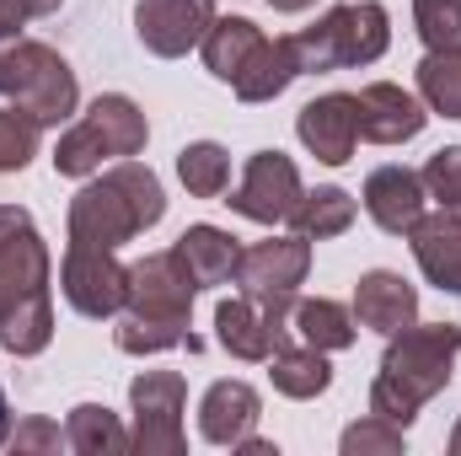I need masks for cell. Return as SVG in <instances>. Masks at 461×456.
<instances>
[{"instance_id":"1","label":"cell","mask_w":461,"mask_h":456,"mask_svg":"<svg viewBox=\"0 0 461 456\" xmlns=\"http://www.w3.org/2000/svg\"><path fill=\"white\" fill-rule=\"evenodd\" d=\"M54 339L49 306V247L27 210L0 205V349L38 354Z\"/></svg>"},{"instance_id":"2","label":"cell","mask_w":461,"mask_h":456,"mask_svg":"<svg viewBox=\"0 0 461 456\" xmlns=\"http://www.w3.org/2000/svg\"><path fill=\"white\" fill-rule=\"evenodd\" d=\"M194 274L177 258V247L150 252L140 263H129V301H123V323H118V349L123 354H161L172 343H188V312H194Z\"/></svg>"},{"instance_id":"3","label":"cell","mask_w":461,"mask_h":456,"mask_svg":"<svg viewBox=\"0 0 461 456\" xmlns=\"http://www.w3.org/2000/svg\"><path fill=\"white\" fill-rule=\"evenodd\" d=\"M456 354H461L456 323H424V328L392 333L386 354H381V376L370 387V414H381V419L408 430L413 414L451 381Z\"/></svg>"},{"instance_id":"4","label":"cell","mask_w":461,"mask_h":456,"mask_svg":"<svg viewBox=\"0 0 461 456\" xmlns=\"http://www.w3.org/2000/svg\"><path fill=\"white\" fill-rule=\"evenodd\" d=\"M167 215L161 183L150 167L140 161H118L113 172L92 178L76 199H70V242L86 247H123L140 231H150Z\"/></svg>"},{"instance_id":"5","label":"cell","mask_w":461,"mask_h":456,"mask_svg":"<svg viewBox=\"0 0 461 456\" xmlns=\"http://www.w3.org/2000/svg\"><path fill=\"white\" fill-rule=\"evenodd\" d=\"M145 114L129 103V97H118V92H108V97H97L86 114H81V123L54 145V172L59 178H92L103 161H118V156H140L145 150Z\"/></svg>"},{"instance_id":"6","label":"cell","mask_w":461,"mask_h":456,"mask_svg":"<svg viewBox=\"0 0 461 456\" xmlns=\"http://www.w3.org/2000/svg\"><path fill=\"white\" fill-rule=\"evenodd\" d=\"M0 97H11L38 123H65L76 114V76L49 43L5 38L0 43Z\"/></svg>"},{"instance_id":"7","label":"cell","mask_w":461,"mask_h":456,"mask_svg":"<svg viewBox=\"0 0 461 456\" xmlns=\"http://www.w3.org/2000/svg\"><path fill=\"white\" fill-rule=\"evenodd\" d=\"M386 5L359 0V5H333L317 27L295 32V54H301V76L306 70H354L386 54Z\"/></svg>"},{"instance_id":"8","label":"cell","mask_w":461,"mask_h":456,"mask_svg":"<svg viewBox=\"0 0 461 456\" xmlns=\"http://www.w3.org/2000/svg\"><path fill=\"white\" fill-rule=\"evenodd\" d=\"M183 376L177 370H145L129 387L134 403V451L145 456H183Z\"/></svg>"},{"instance_id":"9","label":"cell","mask_w":461,"mask_h":456,"mask_svg":"<svg viewBox=\"0 0 461 456\" xmlns=\"http://www.w3.org/2000/svg\"><path fill=\"white\" fill-rule=\"evenodd\" d=\"M295 317V290H279V296H236L215 306V328L236 360H268L279 343H285V323Z\"/></svg>"},{"instance_id":"10","label":"cell","mask_w":461,"mask_h":456,"mask_svg":"<svg viewBox=\"0 0 461 456\" xmlns=\"http://www.w3.org/2000/svg\"><path fill=\"white\" fill-rule=\"evenodd\" d=\"M59 290L81 317H118L129 301V269L113 258V247L70 242L65 269H59Z\"/></svg>"},{"instance_id":"11","label":"cell","mask_w":461,"mask_h":456,"mask_svg":"<svg viewBox=\"0 0 461 456\" xmlns=\"http://www.w3.org/2000/svg\"><path fill=\"white\" fill-rule=\"evenodd\" d=\"M301 194H306V188H301L295 161L279 156V150H258V156L247 161V172H241V188L230 194L226 205L236 215L258 221V226H274V221H290V215H295Z\"/></svg>"},{"instance_id":"12","label":"cell","mask_w":461,"mask_h":456,"mask_svg":"<svg viewBox=\"0 0 461 456\" xmlns=\"http://www.w3.org/2000/svg\"><path fill=\"white\" fill-rule=\"evenodd\" d=\"M210 27H215V0H140V11H134L140 43L161 59L199 49Z\"/></svg>"},{"instance_id":"13","label":"cell","mask_w":461,"mask_h":456,"mask_svg":"<svg viewBox=\"0 0 461 456\" xmlns=\"http://www.w3.org/2000/svg\"><path fill=\"white\" fill-rule=\"evenodd\" d=\"M312 269V242L306 236H268L258 247H247L230 269V279L247 290V296H279V290H295Z\"/></svg>"},{"instance_id":"14","label":"cell","mask_w":461,"mask_h":456,"mask_svg":"<svg viewBox=\"0 0 461 456\" xmlns=\"http://www.w3.org/2000/svg\"><path fill=\"white\" fill-rule=\"evenodd\" d=\"M295 134H301V145L317 161L344 167L354 156V145H359V108H354V97L348 92H328V97L306 103L301 118H295Z\"/></svg>"},{"instance_id":"15","label":"cell","mask_w":461,"mask_h":456,"mask_svg":"<svg viewBox=\"0 0 461 456\" xmlns=\"http://www.w3.org/2000/svg\"><path fill=\"white\" fill-rule=\"evenodd\" d=\"M354 108H359V140H370V145H402V140L424 134V123H429L424 103L408 97V92L392 87V81L365 87V92L354 97Z\"/></svg>"},{"instance_id":"16","label":"cell","mask_w":461,"mask_h":456,"mask_svg":"<svg viewBox=\"0 0 461 456\" xmlns=\"http://www.w3.org/2000/svg\"><path fill=\"white\" fill-rule=\"evenodd\" d=\"M413 317H419V290L402 279V274H386V269H375V274H365L359 285H354V323L359 328H375V333H402V328H413Z\"/></svg>"},{"instance_id":"17","label":"cell","mask_w":461,"mask_h":456,"mask_svg":"<svg viewBox=\"0 0 461 456\" xmlns=\"http://www.w3.org/2000/svg\"><path fill=\"white\" fill-rule=\"evenodd\" d=\"M424 199H429L424 194V178L408 172V167H375L365 178V210H370L375 226L392 231V236H402V231L424 215Z\"/></svg>"},{"instance_id":"18","label":"cell","mask_w":461,"mask_h":456,"mask_svg":"<svg viewBox=\"0 0 461 456\" xmlns=\"http://www.w3.org/2000/svg\"><path fill=\"white\" fill-rule=\"evenodd\" d=\"M258 414H263V403H258V392L247 381H215L204 392V403H199V430H204L210 446H230L236 451L258 430Z\"/></svg>"},{"instance_id":"19","label":"cell","mask_w":461,"mask_h":456,"mask_svg":"<svg viewBox=\"0 0 461 456\" xmlns=\"http://www.w3.org/2000/svg\"><path fill=\"white\" fill-rule=\"evenodd\" d=\"M408 236H413V258H419L424 279L440 285V290H451V296H461V215H451V210L419 215L408 226Z\"/></svg>"},{"instance_id":"20","label":"cell","mask_w":461,"mask_h":456,"mask_svg":"<svg viewBox=\"0 0 461 456\" xmlns=\"http://www.w3.org/2000/svg\"><path fill=\"white\" fill-rule=\"evenodd\" d=\"M301 76V54H295V38H263V49L247 59V70L230 81L241 103H268L279 97L290 81Z\"/></svg>"},{"instance_id":"21","label":"cell","mask_w":461,"mask_h":456,"mask_svg":"<svg viewBox=\"0 0 461 456\" xmlns=\"http://www.w3.org/2000/svg\"><path fill=\"white\" fill-rule=\"evenodd\" d=\"M177 258L188 263V274H194V285L204 290V285H221L230 279V269H236V258H241V247H236V236L221 226H188L177 236Z\"/></svg>"},{"instance_id":"22","label":"cell","mask_w":461,"mask_h":456,"mask_svg":"<svg viewBox=\"0 0 461 456\" xmlns=\"http://www.w3.org/2000/svg\"><path fill=\"white\" fill-rule=\"evenodd\" d=\"M204 65H210V76H221V81H236L241 70H247V59L263 49V32L247 22V16H215V27L204 32Z\"/></svg>"},{"instance_id":"23","label":"cell","mask_w":461,"mask_h":456,"mask_svg":"<svg viewBox=\"0 0 461 456\" xmlns=\"http://www.w3.org/2000/svg\"><path fill=\"white\" fill-rule=\"evenodd\" d=\"M268 376H274V387L285 392V397H317V392H328V381H333V365L322 360V349H312V343H279L274 354H268Z\"/></svg>"},{"instance_id":"24","label":"cell","mask_w":461,"mask_h":456,"mask_svg":"<svg viewBox=\"0 0 461 456\" xmlns=\"http://www.w3.org/2000/svg\"><path fill=\"white\" fill-rule=\"evenodd\" d=\"M290 226H295V236H306V242L344 236V231L354 226V199H348L344 188H317V194H301V205H295Z\"/></svg>"},{"instance_id":"25","label":"cell","mask_w":461,"mask_h":456,"mask_svg":"<svg viewBox=\"0 0 461 456\" xmlns=\"http://www.w3.org/2000/svg\"><path fill=\"white\" fill-rule=\"evenodd\" d=\"M354 312L348 306H339V301H301L295 306V333H301V343H312V349H348L354 343Z\"/></svg>"},{"instance_id":"26","label":"cell","mask_w":461,"mask_h":456,"mask_svg":"<svg viewBox=\"0 0 461 456\" xmlns=\"http://www.w3.org/2000/svg\"><path fill=\"white\" fill-rule=\"evenodd\" d=\"M177 178L194 199H221L230 188V156L215 140H199V145H183L177 156Z\"/></svg>"},{"instance_id":"27","label":"cell","mask_w":461,"mask_h":456,"mask_svg":"<svg viewBox=\"0 0 461 456\" xmlns=\"http://www.w3.org/2000/svg\"><path fill=\"white\" fill-rule=\"evenodd\" d=\"M419 92L435 114L461 118V49H429L419 59Z\"/></svg>"},{"instance_id":"28","label":"cell","mask_w":461,"mask_h":456,"mask_svg":"<svg viewBox=\"0 0 461 456\" xmlns=\"http://www.w3.org/2000/svg\"><path fill=\"white\" fill-rule=\"evenodd\" d=\"M65 446L81 451V456H97V451H129L134 441L123 435L118 414L97 408V403H81V408L70 414V424H65Z\"/></svg>"},{"instance_id":"29","label":"cell","mask_w":461,"mask_h":456,"mask_svg":"<svg viewBox=\"0 0 461 456\" xmlns=\"http://www.w3.org/2000/svg\"><path fill=\"white\" fill-rule=\"evenodd\" d=\"M38 134L43 123L22 108H0V172H22L38 156Z\"/></svg>"},{"instance_id":"30","label":"cell","mask_w":461,"mask_h":456,"mask_svg":"<svg viewBox=\"0 0 461 456\" xmlns=\"http://www.w3.org/2000/svg\"><path fill=\"white\" fill-rule=\"evenodd\" d=\"M413 22L429 49H461V0H413Z\"/></svg>"},{"instance_id":"31","label":"cell","mask_w":461,"mask_h":456,"mask_svg":"<svg viewBox=\"0 0 461 456\" xmlns=\"http://www.w3.org/2000/svg\"><path fill=\"white\" fill-rule=\"evenodd\" d=\"M419 178H424V194H429L440 210L461 215V145L435 150V156H429V167H424Z\"/></svg>"},{"instance_id":"32","label":"cell","mask_w":461,"mask_h":456,"mask_svg":"<svg viewBox=\"0 0 461 456\" xmlns=\"http://www.w3.org/2000/svg\"><path fill=\"white\" fill-rule=\"evenodd\" d=\"M397 456L402 451V424H392V419H381V414H370L365 424H354V430H344V456Z\"/></svg>"},{"instance_id":"33","label":"cell","mask_w":461,"mask_h":456,"mask_svg":"<svg viewBox=\"0 0 461 456\" xmlns=\"http://www.w3.org/2000/svg\"><path fill=\"white\" fill-rule=\"evenodd\" d=\"M49 11H59V0H0V43L16 38L32 16H49Z\"/></svg>"},{"instance_id":"34","label":"cell","mask_w":461,"mask_h":456,"mask_svg":"<svg viewBox=\"0 0 461 456\" xmlns=\"http://www.w3.org/2000/svg\"><path fill=\"white\" fill-rule=\"evenodd\" d=\"M11 446H16V451H43V446H59V424H49V419H27V424L11 435Z\"/></svg>"},{"instance_id":"35","label":"cell","mask_w":461,"mask_h":456,"mask_svg":"<svg viewBox=\"0 0 461 456\" xmlns=\"http://www.w3.org/2000/svg\"><path fill=\"white\" fill-rule=\"evenodd\" d=\"M11 441V408H5V392H0V446Z\"/></svg>"},{"instance_id":"36","label":"cell","mask_w":461,"mask_h":456,"mask_svg":"<svg viewBox=\"0 0 461 456\" xmlns=\"http://www.w3.org/2000/svg\"><path fill=\"white\" fill-rule=\"evenodd\" d=\"M268 5H274V11H306L312 0H268Z\"/></svg>"},{"instance_id":"37","label":"cell","mask_w":461,"mask_h":456,"mask_svg":"<svg viewBox=\"0 0 461 456\" xmlns=\"http://www.w3.org/2000/svg\"><path fill=\"white\" fill-rule=\"evenodd\" d=\"M451 451H456V456H461V424H456V435H451Z\"/></svg>"}]
</instances>
